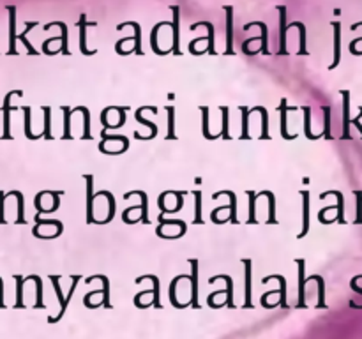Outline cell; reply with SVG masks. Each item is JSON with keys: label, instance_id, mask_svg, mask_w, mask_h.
<instances>
[{"label": "cell", "instance_id": "3", "mask_svg": "<svg viewBox=\"0 0 362 339\" xmlns=\"http://www.w3.org/2000/svg\"><path fill=\"white\" fill-rule=\"evenodd\" d=\"M134 194L141 198V222H148V219H147V196H145L144 191H131V193L124 194V198L127 200V198L134 196Z\"/></svg>", "mask_w": 362, "mask_h": 339}, {"label": "cell", "instance_id": "5", "mask_svg": "<svg viewBox=\"0 0 362 339\" xmlns=\"http://www.w3.org/2000/svg\"><path fill=\"white\" fill-rule=\"evenodd\" d=\"M329 193L338 196V221L341 222V225H345V215H343V194L339 193V191H329Z\"/></svg>", "mask_w": 362, "mask_h": 339}, {"label": "cell", "instance_id": "2", "mask_svg": "<svg viewBox=\"0 0 362 339\" xmlns=\"http://www.w3.org/2000/svg\"><path fill=\"white\" fill-rule=\"evenodd\" d=\"M304 196V230L299 237H304L308 232H310V193L308 191H303Z\"/></svg>", "mask_w": 362, "mask_h": 339}, {"label": "cell", "instance_id": "12", "mask_svg": "<svg viewBox=\"0 0 362 339\" xmlns=\"http://www.w3.org/2000/svg\"><path fill=\"white\" fill-rule=\"evenodd\" d=\"M361 117H362V108H361V113H359V117H357V119H352V124H354V126L357 127V129L361 131V136H362V126H361V122H359V120H361Z\"/></svg>", "mask_w": 362, "mask_h": 339}, {"label": "cell", "instance_id": "7", "mask_svg": "<svg viewBox=\"0 0 362 339\" xmlns=\"http://www.w3.org/2000/svg\"><path fill=\"white\" fill-rule=\"evenodd\" d=\"M194 201H197V215H194V222L202 225V193L200 191H194Z\"/></svg>", "mask_w": 362, "mask_h": 339}, {"label": "cell", "instance_id": "8", "mask_svg": "<svg viewBox=\"0 0 362 339\" xmlns=\"http://www.w3.org/2000/svg\"><path fill=\"white\" fill-rule=\"evenodd\" d=\"M357 196V218H356V225H362V193L361 191H356Z\"/></svg>", "mask_w": 362, "mask_h": 339}, {"label": "cell", "instance_id": "11", "mask_svg": "<svg viewBox=\"0 0 362 339\" xmlns=\"http://www.w3.org/2000/svg\"><path fill=\"white\" fill-rule=\"evenodd\" d=\"M244 112V122H243V140H246V138H250V134H247V117H250V112H247V108H240Z\"/></svg>", "mask_w": 362, "mask_h": 339}, {"label": "cell", "instance_id": "4", "mask_svg": "<svg viewBox=\"0 0 362 339\" xmlns=\"http://www.w3.org/2000/svg\"><path fill=\"white\" fill-rule=\"evenodd\" d=\"M85 179H87V182H88V208H87L88 218H87V222H92L94 221V218H92V200H94V198H92V175H87Z\"/></svg>", "mask_w": 362, "mask_h": 339}, {"label": "cell", "instance_id": "1", "mask_svg": "<svg viewBox=\"0 0 362 339\" xmlns=\"http://www.w3.org/2000/svg\"><path fill=\"white\" fill-rule=\"evenodd\" d=\"M343 95H345V105H343V140H349L350 138V122H352V119H350V113H349V92H343Z\"/></svg>", "mask_w": 362, "mask_h": 339}, {"label": "cell", "instance_id": "9", "mask_svg": "<svg viewBox=\"0 0 362 339\" xmlns=\"http://www.w3.org/2000/svg\"><path fill=\"white\" fill-rule=\"evenodd\" d=\"M221 112H223V136L230 138V134H228V108H226V106H221Z\"/></svg>", "mask_w": 362, "mask_h": 339}, {"label": "cell", "instance_id": "6", "mask_svg": "<svg viewBox=\"0 0 362 339\" xmlns=\"http://www.w3.org/2000/svg\"><path fill=\"white\" fill-rule=\"evenodd\" d=\"M247 194L251 196V201H250V219H247V222H257V215H255V201H257V194L253 193V191H247Z\"/></svg>", "mask_w": 362, "mask_h": 339}, {"label": "cell", "instance_id": "10", "mask_svg": "<svg viewBox=\"0 0 362 339\" xmlns=\"http://www.w3.org/2000/svg\"><path fill=\"white\" fill-rule=\"evenodd\" d=\"M166 112H168L170 119V133L166 134V140H173L175 138V134H173V108H166Z\"/></svg>", "mask_w": 362, "mask_h": 339}]
</instances>
